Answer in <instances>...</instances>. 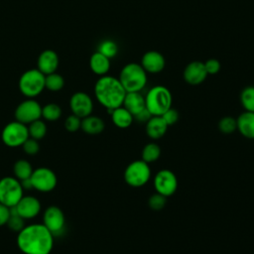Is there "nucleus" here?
<instances>
[{"instance_id":"obj_34","label":"nucleus","mask_w":254,"mask_h":254,"mask_svg":"<svg viewBox=\"0 0 254 254\" xmlns=\"http://www.w3.org/2000/svg\"><path fill=\"white\" fill-rule=\"evenodd\" d=\"M21 147L23 148V151L30 156H34L40 151V145L38 143V140H35L31 137H29Z\"/></svg>"},{"instance_id":"obj_18","label":"nucleus","mask_w":254,"mask_h":254,"mask_svg":"<svg viewBox=\"0 0 254 254\" xmlns=\"http://www.w3.org/2000/svg\"><path fill=\"white\" fill-rule=\"evenodd\" d=\"M168 127L169 126L162 116H151V118L146 122L145 130L149 138L158 140L166 134Z\"/></svg>"},{"instance_id":"obj_35","label":"nucleus","mask_w":254,"mask_h":254,"mask_svg":"<svg viewBox=\"0 0 254 254\" xmlns=\"http://www.w3.org/2000/svg\"><path fill=\"white\" fill-rule=\"evenodd\" d=\"M81 126V118L74 114L68 115L64 121V127L68 132H76Z\"/></svg>"},{"instance_id":"obj_12","label":"nucleus","mask_w":254,"mask_h":254,"mask_svg":"<svg viewBox=\"0 0 254 254\" xmlns=\"http://www.w3.org/2000/svg\"><path fill=\"white\" fill-rule=\"evenodd\" d=\"M43 224L54 236L61 234L64 231L65 224V217L63 210L56 205L47 207L43 214Z\"/></svg>"},{"instance_id":"obj_38","label":"nucleus","mask_w":254,"mask_h":254,"mask_svg":"<svg viewBox=\"0 0 254 254\" xmlns=\"http://www.w3.org/2000/svg\"><path fill=\"white\" fill-rule=\"evenodd\" d=\"M9 216H10V207L0 202V226L6 225Z\"/></svg>"},{"instance_id":"obj_2","label":"nucleus","mask_w":254,"mask_h":254,"mask_svg":"<svg viewBox=\"0 0 254 254\" xmlns=\"http://www.w3.org/2000/svg\"><path fill=\"white\" fill-rule=\"evenodd\" d=\"M94 95L103 107L107 110H113L122 106L126 90L118 78L105 74L95 82Z\"/></svg>"},{"instance_id":"obj_37","label":"nucleus","mask_w":254,"mask_h":254,"mask_svg":"<svg viewBox=\"0 0 254 254\" xmlns=\"http://www.w3.org/2000/svg\"><path fill=\"white\" fill-rule=\"evenodd\" d=\"M163 119L165 120V122L167 123L168 126H172L174 124H176L180 118V115H179V112L174 109V108H169L163 115H162Z\"/></svg>"},{"instance_id":"obj_3","label":"nucleus","mask_w":254,"mask_h":254,"mask_svg":"<svg viewBox=\"0 0 254 254\" xmlns=\"http://www.w3.org/2000/svg\"><path fill=\"white\" fill-rule=\"evenodd\" d=\"M173 95L170 89L164 85H155L150 88L145 96L146 109L152 116H162L172 107Z\"/></svg>"},{"instance_id":"obj_19","label":"nucleus","mask_w":254,"mask_h":254,"mask_svg":"<svg viewBox=\"0 0 254 254\" xmlns=\"http://www.w3.org/2000/svg\"><path fill=\"white\" fill-rule=\"evenodd\" d=\"M238 132L247 139H254V112L244 111L236 118Z\"/></svg>"},{"instance_id":"obj_32","label":"nucleus","mask_w":254,"mask_h":254,"mask_svg":"<svg viewBox=\"0 0 254 254\" xmlns=\"http://www.w3.org/2000/svg\"><path fill=\"white\" fill-rule=\"evenodd\" d=\"M218 129L223 134H231L237 130L236 119L232 116H224L218 122Z\"/></svg>"},{"instance_id":"obj_39","label":"nucleus","mask_w":254,"mask_h":254,"mask_svg":"<svg viewBox=\"0 0 254 254\" xmlns=\"http://www.w3.org/2000/svg\"><path fill=\"white\" fill-rule=\"evenodd\" d=\"M151 113L145 108L143 111H141L140 113H138L137 115L134 116V120L136 121H139V122H143V123H146L150 118H151Z\"/></svg>"},{"instance_id":"obj_5","label":"nucleus","mask_w":254,"mask_h":254,"mask_svg":"<svg viewBox=\"0 0 254 254\" xmlns=\"http://www.w3.org/2000/svg\"><path fill=\"white\" fill-rule=\"evenodd\" d=\"M46 75L38 68L25 71L19 79V89L28 98L38 96L45 88Z\"/></svg>"},{"instance_id":"obj_36","label":"nucleus","mask_w":254,"mask_h":254,"mask_svg":"<svg viewBox=\"0 0 254 254\" xmlns=\"http://www.w3.org/2000/svg\"><path fill=\"white\" fill-rule=\"evenodd\" d=\"M203 64H204V67H205L207 74H210V75L218 73L220 70V67H221L220 62L216 59H209Z\"/></svg>"},{"instance_id":"obj_21","label":"nucleus","mask_w":254,"mask_h":254,"mask_svg":"<svg viewBox=\"0 0 254 254\" xmlns=\"http://www.w3.org/2000/svg\"><path fill=\"white\" fill-rule=\"evenodd\" d=\"M108 111L110 112L112 123L120 129H126L130 127L134 121V116L123 106Z\"/></svg>"},{"instance_id":"obj_4","label":"nucleus","mask_w":254,"mask_h":254,"mask_svg":"<svg viewBox=\"0 0 254 254\" xmlns=\"http://www.w3.org/2000/svg\"><path fill=\"white\" fill-rule=\"evenodd\" d=\"M118 79L126 92H140L147 84V72L141 64L129 63L120 70Z\"/></svg>"},{"instance_id":"obj_9","label":"nucleus","mask_w":254,"mask_h":254,"mask_svg":"<svg viewBox=\"0 0 254 254\" xmlns=\"http://www.w3.org/2000/svg\"><path fill=\"white\" fill-rule=\"evenodd\" d=\"M153 185L156 192L169 197L173 195L178 189V179L173 171L163 169L155 175Z\"/></svg>"},{"instance_id":"obj_25","label":"nucleus","mask_w":254,"mask_h":254,"mask_svg":"<svg viewBox=\"0 0 254 254\" xmlns=\"http://www.w3.org/2000/svg\"><path fill=\"white\" fill-rule=\"evenodd\" d=\"M161 156V148L155 142L146 144L142 149V160L148 164L156 162Z\"/></svg>"},{"instance_id":"obj_23","label":"nucleus","mask_w":254,"mask_h":254,"mask_svg":"<svg viewBox=\"0 0 254 254\" xmlns=\"http://www.w3.org/2000/svg\"><path fill=\"white\" fill-rule=\"evenodd\" d=\"M80 128L82 131L89 135H97L100 134L104 128L105 124L104 121L95 115H89L81 119V126Z\"/></svg>"},{"instance_id":"obj_6","label":"nucleus","mask_w":254,"mask_h":254,"mask_svg":"<svg viewBox=\"0 0 254 254\" xmlns=\"http://www.w3.org/2000/svg\"><path fill=\"white\" fill-rule=\"evenodd\" d=\"M123 177L128 186L132 188L143 187L151 179L150 166L143 160L133 161L126 167Z\"/></svg>"},{"instance_id":"obj_10","label":"nucleus","mask_w":254,"mask_h":254,"mask_svg":"<svg viewBox=\"0 0 254 254\" xmlns=\"http://www.w3.org/2000/svg\"><path fill=\"white\" fill-rule=\"evenodd\" d=\"M30 180L33 189L42 192L53 190L58 183V179L54 171L46 167L35 169L30 177Z\"/></svg>"},{"instance_id":"obj_26","label":"nucleus","mask_w":254,"mask_h":254,"mask_svg":"<svg viewBox=\"0 0 254 254\" xmlns=\"http://www.w3.org/2000/svg\"><path fill=\"white\" fill-rule=\"evenodd\" d=\"M28 132H29V137L39 141V140L43 139L46 136V134H47V125L43 120L38 119V120L33 121L32 123L29 124Z\"/></svg>"},{"instance_id":"obj_31","label":"nucleus","mask_w":254,"mask_h":254,"mask_svg":"<svg viewBox=\"0 0 254 254\" xmlns=\"http://www.w3.org/2000/svg\"><path fill=\"white\" fill-rule=\"evenodd\" d=\"M97 52L101 53L102 55H104L108 59H112L118 53V46L112 40H104L99 44Z\"/></svg>"},{"instance_id":"obj_28","label":"nucleus","mask_w":254,"mask_h":254,"mask_svg":"<svg viewBox=\"0 0 254 254\" xmlns=\"http://www.w3.org/2000/svg\"><path fill=\"white\" fill-rule=\"evenodd\" d=\"M6 225L10 230L15 232H20L25 226V219L18 214V212L15 209V206L10 207V216L7 220Z\"/></svg>"},{"instance_id":"obj_22","label":"nucleus","mask_w":254,"mask_h":254,"mask_svg":"<svg viewBox=\"0 0 254 254\" xmlns=\"http://www.w3.org/2000/svg\"><path fill=\"white\" fill-rule=\"evenodd\" d=\"M89 66L93 73L100 76L105 75L110 69V59L99 52H95L90 57Z\"/></svg>"},{"instance_id":"obj_11","label":"nucleus","mask_w":254,"mask_h":254,"mask_svg":"<svg viewBox=\"0 0 254 254\" xmlns=\"http://www.w3.org/2000/svg\"><path fill=\"white\" fill-rule=\"evenodd\" d=\"M42 117V106L33 98L22 101L15 109V119L29 125Z\"/></svg>"},{"instance_id":"obj_29","label":"nucleus","mask_w":254,"mask_h":254,"mask_svg":"<svg viewBox=\"0 0 254 254\" xmlns=\"http://www.w3.org/2000/svg\"><path fill=\"white\" fill-rule=\"evenodd\" d=\"M64 79L61 74L57 72H53L46 75L45 88H48L51 91H59L64 87Z\"/></svg>"},{"instance_id":"obj_14","label":"nucleus","mask_w":254,"mask_h":254,"mask_svg":"<svg viewBox=\"0 0 254 254\" xmlns=\"http://www.w3.org/2000/svg\"><path fill=\"white\" fill-rule=\"evenodd\" d=\"M207 75L204 64L199 61H192L189 63L183 72L185 81L190 85H198L202 83Z\"/></svg>"},{"instance_id":"obj_30","label":"nucleus","mask_w":254,"mask_h":254,"mask_svg":"<svg viewBox=\"0 0 254 254\" xmlns=\"http://www.w3.org/2000/svg\"><path fill=\"white\" fill-rule=\"evenodd\" d=\"M62 116V108L56 103H48L42 107V117L48 121H56Z\"/></svg>"},{"instance_id":"obj_1","label":"nucleus","mask_w":254,"mask_h":254,"mask_svg":"<svg viewBox=\"0 0 254 254\" xmlns=\"http://www.w3.org/2000/svg\"><path fill=\"white\" fill-rule=\"evenodd\" d=\"M54 235L43 223L25 225L18 232L17 246L24 254H50L54 247Z\"/></svg>"},{"instance_id":"obj_13","label":"nucleus","mask_w":254,"mask_h":254,"mask_svg":"<svg viewBox=\"0 0 254 254\" xmlns=\"http://www.w3.org/2000/svg\"><path fill=\"white\" fill-rule=\"evenodd\" d=\"M69 108L72 114L82 119L91 115L93 110V101L87 93L77 91L73 93L69 99Z\"/></svg>"},{"instance_id":"obj_27","label":"nucleus","mask_w":254,"mask_h":254,"mask_svg":"<svg viewBox=\"0 0 254 254\" xmlns=\"http://www.w3.org/2000/svg\"><path fill=\"white\" fill-rule=\"evenodd\" d=\"M240 102L245 111L254 112V86H246L240 93Z\"/></svg>"},{"instance_id":"obj_15","label":"nucleus","mask_w":254,"mask_h":254,"mask_svg":"<svg viewBox=\"0 0 254 254\" xmlns=\"http://www.w3.org/2000/svg\"><path fill=\"white\" fill-rule=\"evenodd\" d=\"M15 209L24 219H32L41 211L40 200L32 195H23L15 205Z\"/></svg>"},{"instance_id":"obj_8","label":"nucleus","mask_w":254,"mask_h":254,"mask_svg":"<svg viewBox=\"0 0 254 254\" xmlns=\"http://www.w3.org/2000/svg\"><path fill=\"white\" fill-rule=\"evenodd\" d=\"M1 138L8 147H20L29 138L28 126L17 120L12 121L3 128Z\"/></svg>"},{"instance_id":"obj_24","label":"nucleus","mask_w":254,"mask_h":254,"mask_svg":"<svg viewBox=\"0 0 254 254\" xmlns=\"http://www.w3.org/2000/svg\"><path fill=\"white\" fill-rule=\"evenodd\" d=\"M33 171H34V169H33L32 165L27 160H24V159L16 161L13 166L14 177L16 179H18L19 181L29 179L31 177Z\"/></svg>"},{"instance_id":"obj_33","label":"nucleus","mask_w":254,"mask_h":254,"mask_svg":"<svg viewBox=\"0 0 254 254\" xmlns=\"http://www.w3.org/2000/svg\"><path fill=\"white\" fill-rule=\"evenodd\" d=\"M166 201H167V197L158 193V192H155L153 193L149 199H148V205L151 209L153 210H161L162 208L165 207L166 205Z\"/></svg>"},{"instance_id":"obj_7","label":"nucleus","mask_w":254,"mask_h":254,"mask_svg":"<svg viewBox=\"0 0 254 254\" xmlns=\"http://www.w3.org/2000/svg\"><path fill=\"white\" fill-rule=\"evenodd\" d=\"M21 183L15 177L0 179V202L8 207L15 206L23 196Z\"/></svg>"},{"instance_id":"obj_16","label":"nucleus","mask_w":254,"mask_h":254,"mask_svg":"<svg viewBox=\"0 0 254 254\" xmlns=\"http://www.w3.org/2000/svg\"><path fill=\"white\" fill-rule=\"evenodd\" d=\"M141 65L147 73H159L165 68L166 60L160 52L148 51L142 56Z\"/></svg>"},{"instance_id":"obj_40","label":"nucleus","mask_w":254,"mask_h":254,"mask_svg":"<svg viewBox=\"0 0 254 254\" xmlns=\"http://www.w3.org/2000/svg\"><path fill=\"white\" fill-rule=\"evenodd\" d=\"M20 183H21V186H22L23 190H31V189H33V186H32L30 178L26 179V180H23V181H20Z\"/></svg>"},{"instance_id":"obj_17","label":"nucleus","mask_w":254,"mask_h":254,"mask_svg":"<svg viewBox=\"0 0 254 254\" xmlns=\"http://www.w3.org/2000/svg\"><path fill=\"white\" fill-rule=\"evenodd\" d=\"M37 68L45 75L56 72L59 66V57L53 50H46L38 58Z\"/></svg>"},{"instance_id":"obj_20","label":"nucleus","mask_w":254,"mask_h":254,"mask_svg":"<svg viewBox=\"0 0 254 254\" xmlns=\"http://www.w3.org/2000/svg\"><path fill=\"white\" fill-rule=\"evenodd\" d=\"M122 106L135 116L146 108L145 97L140 92H126Z\"/></svg>"}]
</instances>
